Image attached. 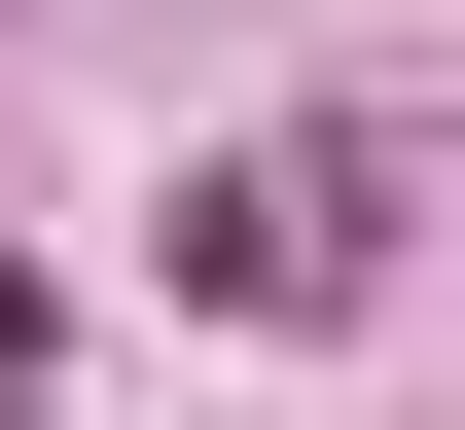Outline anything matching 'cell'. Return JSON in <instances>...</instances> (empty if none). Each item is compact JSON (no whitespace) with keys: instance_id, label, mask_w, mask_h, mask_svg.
<instances>
[{"instance_id":"cell-1","label":"cell","mask_w":465,"mask_h":430,"mask_svg":"<svg viewBox=\"0 0 465 430\" xmlns=\"http://www.w3.org/2000/svg\"><path fill=\"white\" fill-rule=\"evenodd\" d=\"M179 251H215V287H251V323H322V287H358V144H251V180H215V215H179Z\"/></svg>"}]
</instances>
